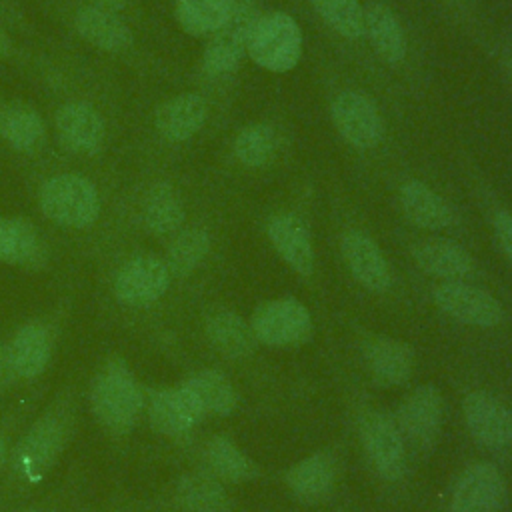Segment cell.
Listing matches in <instances>:
<instances>
[{
  "label": "cell",
  "mask_w": 512,
  "mask_h": 512,
  "mask_svg": "<svg viewBox=\"0 0 512 512\" xmlns=\"http://www.w3.org/2000/svg\"><path fill=\"white\" fill-rule=\"evenodd\" d=\"M144 392L132 376L128 364L110 358L94 376L90 386V408L110 432L126 434L144 410Z\"/></svg>",
  "instance_id": "6da1fadb"
},
{
  "label": "cell",
  "mask_w": 512,
  "mask_h": 512,
  "mask_svg": "<svg viewBox=\"0 0 512 512\" xmlns=\"http://www.w3.org/2000/svg\"><path fill=\"white\" fill-rule=\"evenodd\" d=\"M40 208L46 218L66 228H86L100 214L96 186L80 174H58L44 182Z\"/></svg>",
  "instance_id": "7a4b0ae2"
},
{
  "label": "cell",
  "mask_w": 512,
  "mask_h": 512,
  "mask_svg": "<svg viewBox=\"0 0 512 512\" xmlns=\"http://www.w3.org/2000/svg\"><path fill=\"white\" fill-rule=\"evenodd\" d=\"M248 56L264 70L288 72L302 56V32L286 12L260 14L248 42Z\"/></svg>",
  "instance_id": "3957f363"
},
{
  "label": "cell",
  "mask_w": 512,
  "mask_h": 512,
  "mask_svg": "<svg viewBox=\"0 0 512 512\" xmlns=\"http://www.w3.org/2000/svg\"><path fill=\"white\" fill-rule=\"evenodd\" d=\"M66 432V418L60 412H46L38 418L14 450L16 474L30 484L44 480L64 450Z\"/></svg>",
  "instance_id": "277c9868"
},
{
  "label": "cell",
  "mask_w": 512,
  "mask_h": 512,
  "mask_svg": "<svg viewBox=\"0 0 512 512\" xmlns=\"http://www.w3.org/2000/svg\"><path fill=\"white\" fill-rule=\"evenodd\" d=\"M360 440L376 470L388 482H396L406 472V446L396 420L380 410L364 412L360 420Z\"/></svg>",
  "instance_id": "5b68a950"
},
{
  "label": "cell",
  "mask_w": 512,
  "mask_h": 512,
  "mask_svg": "<svg viewBox=\"0 0 512 512\" xmlns=\"http://www.w3.org/2000/svg\"><path fill=\"white\" fill-rule=\"evenodd\" d=\"M260 18L258 10L250 2H236L226 22L210 34V42L202 56V66L210 76H222L232 72L244 54H248L250 34L256 20Z\"/></svg>",
  "instance_id": "8992f818"
},
{
  "label": "cell",
  "mask_w": 512,
  "mask_h": 512,
  "mask_svg": "<svg viewBox=\"0 0 512 512\" xmlns=\"http://www.w3.org/2000/svg\"><path fill=\"white\" fill-rule=\"evenodd\" d=\"M250 326L258 342L268 346H296L308 340L312 318L302 302L294 298H276L262 302L254 310Z\"/></svg>",
  "instance_id": "52a82bcc"
},
{
  "label": "cell",
  "mask_w": 512,
  "mask_h": 512,
  "mask_svg": "<svg viewBox=\"0 0 512 512\" xmlns=\"http://www.w3.org/2000/svg\"><path fill=\"white\" fill-rule=\"evenodd\" d=\"M338 134L358 150L376 148L384 138V120L376 104L362 92L344 90L330 104Z\"/></svg>",
  "instance_id": "ba28073f"
},
{
  "label": "cell",
  "mask_w": 512,
  "mask_h": 512,
  "mask_svg": "<svg viewBox=\"0 0 512 512\" xmlns=\"http://www.w3.org/2000/svg\"><path fill=\"white\" fill-rule=\"evenodd\" d=\"M172 272L166 260L140 254L124 262L114 278V294L128 306H148L164 296L170 286Z\"/></svg>",
  "instance_id": "9c48e42d"
},
{
  "label": "cell",
  "mask_w": 512,
  "mask_h": 512,
  "mask_svg": "<svg viewBox=\"0 0 512 512\" xmlns=\"http://www.w3.org/2000/svg\"><path fill=\"white\" fill-rule=\"evenodd\" d=\"M436 306L450 318L478 328H492L502 322L500 302L486 290L460 282L446 280L434 290Z\"/></svg>",
  "instance_id": "30bf717a"
},
{
  "label": "cell",
  "mask_w": 512,
  "mask_h": 512,
  "mask_svg": "<svg viewBox=\"0 0 512 512\" xmlns=\"http://www.w3.org/2000/svg\"><path fill=\"white\" fill-rule=\"evenodd\" d=\"M506 500V480L490 462H474L458 476L450 512H498Z\"/></svg>",
  "instance_id": "8fae6325"
},
{
  "label": "cell",
  "mask_w": 512,
  "mask_h": 512,
  "mask_svg": "<svg viewBox=\"0 0 512 512\" xmlns=\"http://www.w3.org/2000/svg\"><path fill=\"white\" fill-rule=\"evenodd\" d=\"M464 422L470 434L488 448L512 444V410L486 390H472L462 402Z\"/></svg>",
  "instance_id": "7c38bea8"
},
{
  "label": "cell",
  "mask_w": 512,
  "mask_h": 512,
  "mask_svg": "<svg viewBox=\"0 0 512 512\" xmlns=\"http://www.w3.org/2000/svg\"><path fill=\"white\" fill-rule=\"evenodd\" d=\"M204 414L202 404L186 384L156 390L148 398L150 426L164 436H182L190 432Z\"/></svg>",
  "instance_id": "4fadbf2b"
},
{
  "label": "cell",
  "mask_w": 512,
  "mask_h": 512,
  "mask_svg": "<svg viewBox=\"0 0 512 512\" xmlns=\"http://www.w3.org/2000/svg\"><path fill=\"white\" fill-rule=\"evenodd\" d=\"M444 402L442 394L432 386L424 384L414 388L400 404L396 412L398 428L420 448L434 444L442 426Z\"/></svg>",
  "instance_id": "5bb4252c"
},
{
  "label": "cell",
  "mask_w": 512,
  "mask_h": 512,
  "mask_svg": "<svg viewBox=\"0 0 512 512\" xmlns=\"http://www.w3.org/2000/svg\"><path fill=\"white\" fill-rule=\"evenodd\" d=\"M56 132L60 144L76 154H94L104 142V120L86 102H68L58 108Z\"/></svg>",
  "instance_id": "9a60e30c"
},
{
  "label": "cell",
  "mask_w": 512,
  "mask_h": 512,
  "mask_svg": "<svg viewBox=\"0 0 512 512\" xmlns=\"http://www.w3.org/2000/svg\"><path fill=\"white\" fill-rule=\"evenodd\" d=\"M364 362L372 380L380 386H402L414 372V350L410 344L390 338L372 336L364 342Z\"/></svg>",
  "instance_id": "2e32d148"
},
{
  "label": "cell",
  "mask_w": 512,
  "mask_h": 512,
  "mask_svg": "<svg viewBox=\"0 0 512 512\" xmlns=\"http://www.w3.org/2000/svg\"><path fill=\"white\" fill-rule=\"evenodd\" d=\"M350 274L364 288L384 292L390 286V268L380 246L360 230H348L340 242Z\"/></svg>",
  "instance_id": "e0dca14e"
},
{
  "label": "cell",
  "mask_w": 512,
  "mask_h": 512,
  "mask_svg": "<svg viewBox=\"0 0 512 512\" xmlns=\"http://www.w3.org/2000/svg\"><path fill=\"white\" fill-rule=\"evenodd\" d=\"M268 238L280 258L298 274L310 276L314 270V246L306 224L290 212L274 214L266 224Z\"/></svg>",
  "instance_id": "ac0fdd59"
},
{
  "label": "cell",
  "mask_w": 512,
  "mask_h": 512,
  "mask_svg": "<svg viewBox=\"0 0 512 512\" xmlns=\"http://www.w3.org/2000/svg\"><path fill=\"white\" fill-rule=\"evenodd\" d=\"M206 116V100L196 92H184L160 104L154 116V126L164 140L184 142L204 126Z\"/></svg>",
  "instance_id": "d6986e66"
},
{
  "label": "cell",
  "mask_w": 512,
  "mask_h": 512,
  "mask_svg": "<svg viewBox=\"0 0 512 512\" xmlns=\"http://www.w3.org/2000/svg\"><path fill=\"white\" fill-rule=\"evenodd\" d=\"M408 222L426 230H442L454 222L450 204L420 180H406L398 192Z\"/></svg>",
  "instance_id": "ffe728a7"
},
{
  "label": "cell",
  "mask_w": 512,
  "mask_h": 512,
  "mask_svg": "<svg viewBox=\"0 0 512 512\" xmlns=\"http://www.w3.org/2000/svg\"><path fill=\"white\" fill-rule=\"evenodd\" d=\"M336 482V460L330 452H314L286 472V486L302 502L324 500Z\"/></svg>",
  "instance_id": "44dd1931"
},
{
  "label": "cell",
  "mask_w": 512,
  "mask_h": 512,
  "mask_svg": "<svg viewBox=\"0 0 512 512\" xmlns=\"http://www.w3.org/2000/svg\"><path fill=\"white\" fill-rule=\"evenodd\" d=\"M412 260L420 270L444 280H460L474 270L472 256L456 242L432 238L412 246Z\"/></svg>",
  "instance_id": "7402d4cb"
},
{
  "label": "cell",
  "mask_w": 512,
  "mask_h": 512,
  "mask_svg": "<svg viewBox=\"0 0 512 512\" xmlns=\"http://www.w3.org/2000/svg\"><path fill=\"white\" fill-rule=\"evenodd\" d=\"M50 360V332L40 322L24 324L12 338L8 362L16 376L30 380L42 374Z\"/></svg>",
  "instance_id": "603a6c76"
},
{
  "label": "cell",
  "mask_w": 512,
  "mask_h": 512,
  "mask_svg": "<svg viewBox=\"0 0 512 512\" xmlns=\"http://www.w3.org/2000/svg\"><path fill=\"white\" fill-rule=\"evenodd\" d=\"M364 34L374 52L388 64H398L406 56V38L396 14L382 2H370L362 14Z\"/></svg>",
  "instance_id": "cb8c5ba5"
},
{
  "label": "cell",
  "mask_w": 512,
  "mask_h": 512,
  "mask_svg": "<svg viewBox=\"0 0 512 512\" xmlns=\"http://www.w3.org/2000/svg\"><path fill=\"white\" fill-rule=\"evenodd\" d=\"M74 24L86 42L104 52H120L132 44L130 28L112 10L84 6L76 12Z\"/></svg>",
  "instance_id": "d4e9b609"
},
{
  "label": "cell",
  "mask_w": 512,
  "mask_h": 512,
  "mask_svg": "<svg viewBox=\"0 0 512 512\" xmlns=\"http://www.w3.org/2000/svg\"><path fill=\"white\" fill-rule=\"evenodd\" d=\"M206 336L222 356L234 360L250 356L258 344L250 322L232 310L214 312L206 322Z\"/></svg>",
  "instance_id": "484cf974"
},
{
  "label": "cell",
  "mask_w": 512,
  "mask_h": 512,
  "mask_svg": "<svg viewBox=\"0 0 512 512\" xmlns=\"http://www.w3.org/2000/svg\"><path fill=\"white\" fill-rule=\"evenodd\" d=\"M44 250L34 226L22 218H0V262L40 266Z\"/></svg>",
  "instance_id": "4316f807"
},
{
  "label": "cell",
  "mask_w": 512,
  "mask_h": 512,
  "mask_svg": "<svg viewBox=\"0 0 512 512\" xmlns=\"http://www.w3.org/2000/svg\"><path fill=\"white\" fill-rule=\"evenodd\" d=\"M176 500L184 512H228L230 508L220 480L204 472L182 476L176 486Z\"/></svg>",
  "instance_id": "83f0119b"
},
{
  "label": "cell",
  "mask_w": 512,
  "mask_h": 512,
  "mask_svg": "<svg viewBox=\"0 0 512 512\" xmlns=\"http://www.w3.org/2000/svg\"><path fill=\"white\" fill-rule=\"evenodd\" d=\"M184 384L194 392L206 414L228 416L238 408L240 396L236 386L218 370H202Z\"/></svg>",
  "instance_id": "f1b7e54d"
},
{
  "label": "cell",
  "mask_w": 512,
  "mask_h": 512,
  "mask_svg": "<svg viewBox=\"0 0 512 512\" xmlns=\"http://www.w3.org/2000/svg\"><path fill=\"white\" fill-rule=\"evenodd\" d=\"M206 464L212 476L226 482H246L256 476V464L228 436H214L206 444Z\"/></svg>",
  "instance_id": "f546056e"
},
{
  "label": "cell",
  "mask_w": 512,
  "mask_h": 512,
  "mask_svg": "<svg viewBox=\"0 0 512 512\" xmlns=\"http://www.w3.org/2000/svg\"><path fill=\"white\" fill-rule=\"evenodd\" d=\"M184 222V204L168 182H156L144 198V224L152 234H170Z\"/></svg>",
  "instance_id": "4dcf8cb0"
},
{
  "label": "cell",
  "mask_w": 512,
  "mask_h": 512,
  "mask_svg": "<svg viewBox=\"0 0 512 512\" xmlns=\"http://www.w3.org/2000/svg\"><path fill=\"white\" fill-rule=\"evenodd\" d=\"M0 136L20 152H34L44 140V122L36 110L12 104L0 112Z\"/></svg>",
  "instance_id": "1f68e13d"
},
{
  "label": "cell",
  "mask_w": 512,
  "mask_h": 512,
  "mask_svg": "<svg viewBox=\"0 0 512 512\" xmlns=\"http://www.w3.org/2000/svg\"><path fill=\"white\" fill-rule=\"evenodd\" d=\"M238 0H176V18L192 36L214 34L230 16Z\"/></svg>",
  "instance_id": "d6a6232c"
},
{
  "label": "cell",
  "mask_w": 512,
  "mask_h": 512,
  "mask_svg": "<svg viewBox=\"0 0 512 512\" xmlns=\"http://www.w3.org/2000/svg\"><path fill=\"white\" fill-rule=\"evenodd\" d=\"M276 152L278 134L270 124H248L234 138V156L242 166L262 168L272 162Z\"/></svg>",
  "instance_id": "836d02e7"
},
{
  "label": "cell",
  "mask_w": 512,
  "mask_h": 512,
  "mask_svg": "<svg viewBox=\"0 0 512 512\" xmlns=\"http://www.w3.org/2000/svg\"><path fill=\"white\" fill-rule=\"evenodd\" d=\"M208 250H210L208 232L198 226L186 228L168 246L166 264L172 274L188 276L206 258Z\"/></svg>",
  "instance_id": "e575fe53"
},
{
  "label": "cell",
  "mask_w": 512,
  "mask_h": 512,
  "mask_svg": "<svg viewBox=\"0 0 512 512\" xmlns=\"http://www.w3.org/2000/svg\"><path fill=\"white\" fill-rule=\"evenodd\" d=\"M320 18L340 36L356 40L364 34L360 0H310Z\"/></svg>",
  "instance_id": "d590c367"
},
{
  "label": "cell",
  "mask_w": 512,
  "mask_h": 512,
  "mask_svg": "<svg viewBox=\"0 0 512 512\" xmlns=\"http://www.w3.org/2000/svg\"><path fill=\"white\" fill-rule=\"evenodd\" d=\"M494 234L496 240L506 254V258L512 262V214L510 212H496L494 216Z\"/></svg>",
  "instance_id": "8d00e7d4"
},
{
  "label": "cell",
  "mask_w": 512,
  "mask_h": 512,
  "mask_svg": "<svg viewBox=\"0 0 512 512\" xmlns=\"http://www.w3.org/2000/svg\"><path fill=\"white\" fill-rule=\"evenodd\" d=\"M96 6L100 8H106V10H122L126 6V0H94Z\"/></svg>",
  "instance_id": "74e56055"
},
{
  "label": "cell",
  "mask_w": 512,
  "mask_h": 512,
  "mask_svg": "<svg viewBox=\"0 0 512 512\" xmlns=\"http://www.w3.org/2000/svg\"><path fill=\"white\" fill-rule=\"evenodd\" d=\"M10 52V40H8V36L4 34V30L0 28V56H4V54H8Z\"/></svg>",
  "instance_id": "f35d334b"
},
{
  "label": "cell",
  "mask_w": 512,
  "mask_h": 512,
  "mask_svg": "<svg viewBox=\"0 0 512 512\" xmlns=\"http://www.w3.org/2000/svg\"><path fill=\"white\" fill-rule=\"evenodd\" d=\"M6 452H8L6 442H4V438L0 436V466H2V464H4V460H6Z\"/></svg>",
  "instance_id": "ab89813d"
},
{
  "label": "cell",
  "mask_w": 512,
  "mask_h": 512,
  "mask_svg": "<svg viewBox=\"0 0 512 512\" xmlns=\"http://www.w3.org/2000/svg\"><path fill=\"white\" fill-rule=\"evenodd\" d=\"M0 370H2V348H0Z\"/></svg>",
  "instance_id": "60d3db41"
},
{
  "label": "cell",
  "mask_w": 512,
  "mask_h": 512,
  "mask_svg": "<svg viewBox=\"0 0 512 512\" xmlns=\"http://www.w3.org/2000/svg\"><path fill=\"white\" fill-rule=\"evenodd\" d=\"M20 512H36V510H20Z\"/></svg>",
  "instance_id": "b9f144b4"
},
{
  "label": "cell",
  "mask_w": 512,
  "mask_h": 512,
  "mask_svg": "<svg viewBox=\"0 0 512 512\" xmlns=\"http://www.w3.org/2000/svg\"><path fill=\"white\" fill-rule=\"evenodd\" d=\"M510 74H512V60H510Z\"/></svg>",
  "instance_id": "7bdbcfd3"
},
{
  "label": "cell",
  "mask_w": 512,
  "mask_h": 512,
  "mask_svg": "<svg viewBox=\"0 0 512 512\" xmlns=\"http://www.w3.org/2000/svg\"><path fill=\"white\" fill-rule=\"evenodd\" d=\"M124 512H126V510H124Z\"/></svg>",
  "instance_id": "ee69618b"
}]
</instances>
